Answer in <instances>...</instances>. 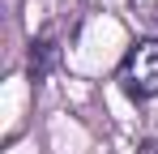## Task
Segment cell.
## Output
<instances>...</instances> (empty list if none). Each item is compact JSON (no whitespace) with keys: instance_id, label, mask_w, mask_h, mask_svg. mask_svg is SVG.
<instances>
[{"instance_id":"obj_3","label":"cell","mask_w":158,"mask_h":154,"mask_svg":"<svg viewBox=\"0 0 158 154\" xmlns=\"http://www.w3.org/2000/svg\"><path fill=\"white\" fill-rule=\"evenodd\" d=\"M137 154H158V141H141V146H137Z\"/></svg>"},{"instance_id":"obj_1","label":"cell","mask_w":158,"mask_h":154,"mask_svg":"<svg viewBox=\"0 0 158 154\" xmlns=\"http://www.w3.org/2000/svg\"><path fill=\"white\" fill-rule=\"evenodd\" d=\"M120 90L145 103L158 94V39H137L120 64Z\"/></svg>"},{"instance_id":"obj_2","label":"cell","mask_w":158,"mask_h":154,"mask_svg":"<svg viewBox=\"0 0 158 154\" xmlns=\"http://www.w3.org/2000/svg\"><path fill=\"white\" fill-rule=\"evenodd\" d=\"M52 39H39V43H34V47H30V77H34V81H43V77H47V69H52Z\"/></svg>"}]
</instances>
